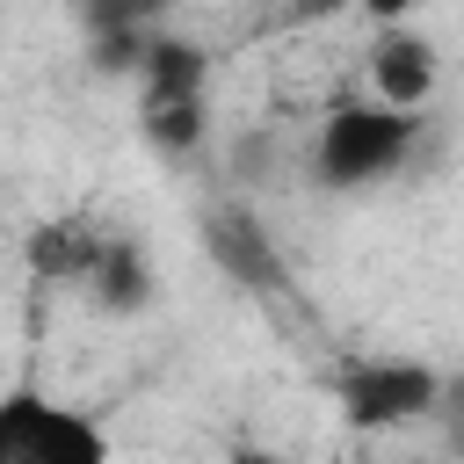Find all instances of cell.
Returning <instances> with one entry per match:
<instances>
[{
  "label": "cell",
  "mask_w": 464,
  "mask_h": 464,
  "mask_svg": "<svg viewBox=\"0 0 464 464\" xmlns=\"http://www.w3.org/2000/svg\"><path fill=\"white\" fill-rule=\"evenodd\" d=\"M218 254H225L246 283H276V261L261 254V239H254V225H246V218H225V225H218Z\"/></svg>",
  "instance_id": "obj_9"
},
{
  "label": "cell",
  "mask_w": 464,
  "mask_h": 464,
  "mask_svg": "<svg viewBox=\"0 0 464 464\" xmlns=\"http://www.w3.org/2000/svg\"><path fill=\"white\" fill-rule=\"evenodd\" d=\"M370 80H377V94H384L392 109H420V102L435 94V44H420V36H384V44L370 51Z\"/></svg>",
  "instance_id": "obj_4"
},
{
  "label": "cell",
  "mask_w": 464,
  "mask_h": 464,
  "mask_svg": "<svg viewBox=\"0 0 464 464\" xmlns=\"http://www.w3.org/2000/svg\"><path fill=\"white\" fill-rule=\"evenodd\" d=\"M406 145H413V116L406 109H392V102H377V109H334L326 116V130H319V174L326 181H377V174H392L399 160H406Z\"/></svg>",
  "instance_id": "obj_1"
},
{
  "label": "cell",
  "mask_w": 464,
  "mask_h": 464,
  "mask_svg": "<svg viewBox=\"0 0 464 464\" xmlns=\"http://www.w3.org/2000/svg\"><path fill=\"white\" fill-rule=\"evenodd\" d=\"M239 464H276V457H261V450H246V457H239Z\"/></svg>",
  "instance_id": "obj_13"
},
{
  "label": "cell",
  "mask_w": 464,
  "mask_h": 464,
  "mask_svg": "<svg viewBox=\"0 0 464 464\" xmlns=\"http://www.w3.org/2000/svg\"><path fill=\"white\" fill-rule=\"evenodd\" d=\"M0 464H109V442L94 420L14 392L0 406Z\"/></svg>",
  "instance_id": "obj_2"
},
{
  "label": "cell",
  "mask_w": 464,
  "mask_h": 464,
  "mask_svg": "<svg viewBox=\"0 0 464 464\" xmlns=\"http://www.w3.org/2000/svg\"><path fill=\"white\" fill-rule=\"evenodd\" d=\"M94 283H102V304H109V312H138V304H145V290H152L145 254H138L130 239H109V254H102Z\"/></svg>",
  "instance_id": "obj_7"
},
{
  "label": "cell",
  "mask_w": 464,
  "mask_h": 464,
  "mask_svg": "<svg viewBox=\"0 0 464 464\" xmlns=\"http://www.w3.org/2000/svg\"><path fill=\"white\" fill-rule=\"evenodd\" d=\"M145 138L160 152H188L203 138V102H160V109H145Z\"/></svg>",
  "instance_id": "obj_8"
},
{
  "label": "cell",
  "mask_w": 464,
  "mask_h": 464,
  "mask_svg": "<svg viewBox=\"0 0 464 464\" xmlns=\"http://www.w3.org/2000/svg\"><path fill=\"white\" fill-rule=\"evenodd\" d=\"M167 0H87V22L94 29H138L145 14H160Z\"/></svg>",
  "instance_id": "obj_10"
},
{
  "label": "cell",
  "mask_w": 464,
  "mask_h": 464,
  "mask_svg": "<svg viewBox=\"0 0 464 464\" xmlns=\"http://www.w3.org/2000/svg\"><path fill=\"white\" fill-rule=\"evenodd\" d=\"M362 7H370V14H377V22H399V14H406V7H413V0H362Z\"/></svg>",
  "instance_id": "obj_12"
},
{
  "label": "cell",
  "mask_w": 464,
  "mask_h": 464,
  "mask_svg": "<svg viewBox=\"0 0 464 464\" xmlns=\"http://www.w3.org/2000/svg\"><path fill=\"white\" fill-rule=\"evenodd\" d=\"M435 399H442V384H435L428 362H362V370H348V384H341V406H348L355 428L420 420V413H435Z\"/></svg>",
  "instance_id": "obj_3"
},
{
  "label": "cell",
  "mask_w": 464,
  "mask_h": 464,
  "mask_svg": "<svg viewBox=\"0 0 464 464\" xmlns=\"http://www.w3.org/2000/svg\"><path fill=\"white\" fill-rule=\"evenodd\" d=\"M196 87H203V51L181 44V36H160V44L145 51V109H160V102H196Z\"/></svg>",
  "instance_id": "obj_5"
},
{
  "label": "cell",
  "mask_w": 464,
  "mask_h": 464,
  "mask_svg": "<svg viewBox=\"0 0 464 464\" xmlns=\"http://www.w3.org/2000/svg\"><path fill=\"white\" fill-rule=\"evenodd\" d=\"M102 254H109V239H87L80 225H51V232H36V239H29L36 276H94V268H102Z\"/></svg>",
  "instance_id": "obj_6"
},
{
  "label": "cell",
  "mask_w": 464,
  "mask_h": 464,
  "mask_svg": "<svg viewBox=\"0 0 464 464\" xmlns=\"http://www.w3.org/2000/svg\"><path fill=\"white\" fill-rule=\"evenodd\" d=\"M348 0H290V22H319V14H341Z\"/></svg>",
  "instance_id": "obj_11"
}]
</instances>
